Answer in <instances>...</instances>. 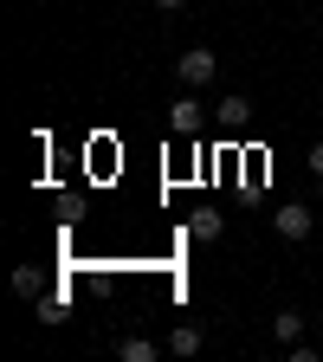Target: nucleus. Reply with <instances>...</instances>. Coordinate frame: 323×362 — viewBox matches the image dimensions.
Here are the masks:
<instances>
[{
	"mask_svg": "<svg viewBox=\"0 0 323 362\" xmlns=\"http://www.w3.org/2000/svg\"><path fill=\"white\" fill-rule=\"evenodd\" d=\"M271 226H278V240H310V226H317V214H310L304 201H285L278 214H271Z\"/></svg>",
	"mask_w": 323,
	"mask_h": 362,
	"instance_id": "7ed1b4c3",
	"label": "nucleus"
},
{
	"mask_svg": "<svg viewBox=\"0 0 323 362\" xmlns=\"http://www.w3.org/2000/svg\"><path fill=\"white\" fill-rule=\"evenodd\" d=\"M188 233H194V240H201V246H213V240H220V233H226V220H220V214H213V207H201V214H194V220H188Z\"/></svg>",
	"mask_w": 323,
	"mask_h": 362,
	"instance_id": "20e7f679",
	"label": "nucleus"
},
{
	"mask_svg": "<svg viewBox=\"0 0 323 362\" xmlns=\"http://www.w3.org/2000/svg\"><path fill=\"white\" fill-rule=\"evenodd\" d=\"M117 356H123V362H155V343H149V337H123Z\"/></svg>",
	"mask_w": 323,
	"mask_h": 362,
	"instance_id": "6e6552de",
	"label": "nucleus"
},
{
	"mask_svg": "<svg viewBox=\"0 0 323 362\" xmlns=\"http://www.w3.org/2000/svg\"><path fill=\"white\" fill-rule=\"evenodd\" d=\"M213 110H220V123H226V129H240V123H246V117H252V104H246V98H240V90H233V98H220V104H213Z\"/></svg>",
	"mask_w": 323,
	"mask_h": 362,
	"instance_id": "0eeeda50",
	"label": "nucleus"
},
{
	"mask_svg": "<svg viewBox=\"0 0 323 362\" xmlns=\"http://www.w3.org/2000/svg\"><path fill=\"white\" fill-rule=\"evenodd\" d=\"M201 343H207V337H201V324H175V330H168V356H194Z\"/></svg>",
	"mask_w": 323,
	"mask_h": 362,
	"instance_id": "39448f33",
	"label": "nucleus"
},
{
	"mask_svg": "<svg viewBox=\"0 0 323 362\" xmlns=\"http://www.w3.org/2000/svg\"><path fill=\"white\" fill-rule=\"evenodd\" d=\"M201 123H207V104H201V90H181V98L168 104V129H175V136H194Z\"/></svg>",
	"mask_w": 323,
	"mask_h": 362,
	"instance_id": "f03ea898",
	"label": "nucleus"
},
{
	"mask_svg": "<svg viewBox=\"0 0 323 362\" xmlns=\"http://www.w3.org/2000/svg\"><path fill=\"white\" fill-rule=\"evenodd\" d=\"M175 78H181V84H188V90H207V84L220 78V59L207 52V45H188V52H181V59H175Z\"/></svg>",
	"mask_w": 323,
	"mask_h": 362,
	"instance_id": "f257e3e1",
	"label": "nucleus"
},
{
	"mask_svg": "<svg viewBox=\"0 0 323 362\" xmlns=\"http://www.w3.org/2000/svg\"><path fill=\"white\" fill-rule=\"evenodd\" d=\"M155 7H162V13H181V7H188V0H155Z\"/></svg>",
	"mask_w": 323,
	"mask_h": 362,
	"instance_id": "9b49d317",
	"label": "nucleus"
},
{
	"mask_svg": "<svg viewBox=\"0 0 323 362\" xmlns=\"http://www.w3.org/2000/svg\"><path fill=\"white\" fill-rule=\"evenodd\" d=\"M317 201H323V181H317Z\"/></svg>",
	"mask_w": 323,
	"mask_h": 362,
	"instance_id": "f8f14e48",
	"label": "nucleus"
},
{
	"mask_svg": "<svg viewBox=\"0 0 323 362\" xmlns=\"http://www.w3.org/2000/svg\"><path fill=\"white\" fill-rule=\"evenodd\" d=\"M13 291H20V298H39V291H45V279H39L33 265H20V272H13Z\"/></svg>",
	"mask_w": 323,
	"mask_h": 362,
	"instance_id": "1a4fd4ad",
	"label": "nucleus"
},
{
	"mask_svg": "<svg viewBox=\"0 0 323 362\" xmlns=\"http://www.w3.org/2000/svg\"><path fill=\"white\" fill-rule=\"evenodd\" d=\"M271 337H278V343L291 349V343L304 337V317H298V310H278V317H271Z\"/></svg>",
	"mask_w": 323,
	"mask_h": 362,
	"instance_id": "423d86ee",
	"label": "nucleus"
},
{
	"mask_svg": "<svg viewBox=\"0 0 323 362\" xmlns=\"http://www.w3.org/2000/svg\"><path fill=\"white\" fill-rule=\"evenodd\" d=\"M304 168H310V175L323 181V143H310V156H304Z\"/></svg>",
	"mask_w": 323,
	"mask_h": 362,
	"instance_id": "9d476101",
	"label": "nucleus"
}]
</instances>
